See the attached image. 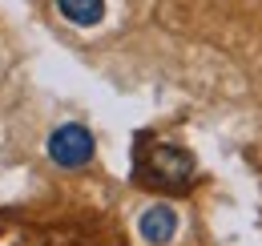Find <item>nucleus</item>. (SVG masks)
<instances>
[{"label": "nucleus", "instance_id": "obj_1", "mask_svg": "<svg viewBox=\"0 0 262 246\" xmlns=\"http://www.w3.org/2000/svg\"><path fill=\"white\" fill-rule=\"evenodd\" d=\"M137 178L145 186H158V190H173V186H186L194 178V157L186 154L182 146H169V141H154L149 154L137 161Z\"/></svg>", "mask_w": 262, "mask_h": 246}, {"label": "nucleus", "instance_id": "obj_2", "mask_svg": "<svg viewBox=\"0 0 262 246\" xmlns=\"http://www.w3.org/2000/svg\"><path fill=\"white\" fill-rule=\"evenodd\" d=\"M93 150H97V141H93V133H89L81 121H65V125H57V129L49 133V157H53L61 170H81V166H89Z\"/></svg>", "mask_w": 262, "mask_h": 246}, {"label": "nucleus", "instance_id": "obj_3", "mask_svg": "<svg viewBox=\"0 0 262 246\" xmlns=\"http://www.w3.org/2000/svg\"><path fill=\"white\" fill-rule=\"evenodd\" d=\"M137 234H141V242H149V246L173 242V234H178V210H173V206H165V202L145 206L141 218H137Z\"/></svg>", "mask_w": 262, "mask_h": 246}, {"label": "nucleus", "instance_id": "obj_4", "mask_svg": "<svg viewBox=\"0 0 262 246\" xmlns=\"http://www.w3.org/2000/svg\"><path fill=\"white\" fill-rule=\"evenodd\" d=\"M57 8H61V16H65L69 25H77V29H93V25H101V16H105V0H57Z\"/></svg>", "mask_w": 262, "mask_h": 246}]
</instances>
